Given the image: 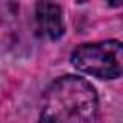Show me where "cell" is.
<instances>
[{
    "instance_id": "6da1fadb",
    "label": "cell",
    "mask_w": 123,
    "mask_h": 123,
    "mask_svg": "<svg viewBox=\"0 0 123 123\" xmlns=\"http://www.w3.org/2000/svg\"><path fill=\"white\" fill-rule=\"evenodd\" d=\"M98 113V94L94 86L77 75H63L52 81L42 94L40 121L88 123Z\"/></svg>"
},
{
    "instance_id": "7a4b0ae2",
    "label": "cell",
    "mask_w": 123,
    "mask_h": 123,
    "mask_svg": "<svg viewBox=\"0 0 123 123\" xmlns=\"http://www.w3.org/2000/svg\"><path fill=\"white\" fill-rule=\"evenodd\" d=\"M71 63L98 79H117L123 71V44L119 40H100L77 46L71 52Z\"/></svg>"
},
{
    "instance_id": "3957f363",
    "label": "cell",
    "mask_w": 123,
    "mask_h": 123,
    "mask_svg": "<svg viewBox=\"0 0 123 123\" xmlns=\"http://www.w3.org/2000/svg\"><path fill=\"white\" fill-rule=\"evenodd\" d=\"M35 19H37V31L44 38L58 40L65 33L62 6H58L54 0H38L35 8Z\"/></svg>"
},
{
    "instance_id": "277c9868",
    "label": "cell",
    "mask_w": 123,
    "mask_h": 123,
    "mask_svg": "<svg viewBox=\"0 0 123 123\" xmlns=\"http://www.w3.org/2000/svg\"><path fill=\"white\" fill-rule=\"evenodd\" d=\"M108 4L113 6V8H119V6H121V0H108Z\"/></svg>"
},
{
    "instance_id": "5b68a950",
    "label": "cell",
    "mask_w": 123,
    "mask_h": 123,
    "mask_svg": "<svg viewBox=\"0 0 123 123\" xmlns=\"http://www.w3.org/2000/svg\"><path fill=\"white\" fill-rule=\"evenodd\" d=\"M77 2H85V0H77Z\"/></svg>"
}]
</instances>
